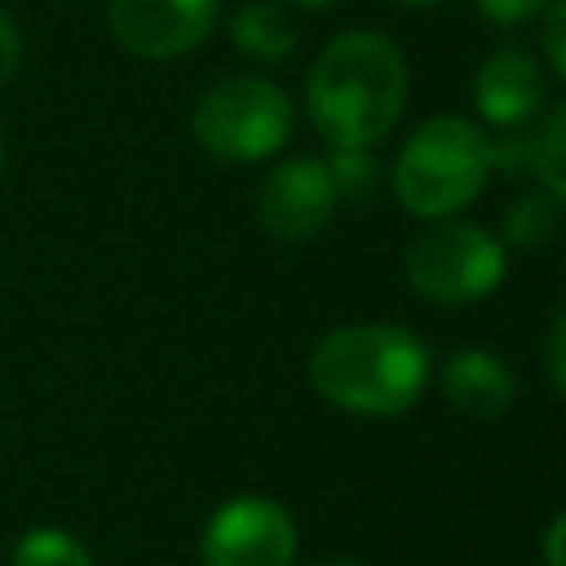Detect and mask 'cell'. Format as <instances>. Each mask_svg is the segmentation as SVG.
Here are the masks:
<instances>
[{"mask_svg": "<svg viewBox=\"0 0 566 566\" xmlns=\"http://www.w3.org/2000/svg\"><path fill=\"white\" fill-rule=\"evenodd\" d=\"M531 172L539 177V190L566 203V102L548 106L531 128Z\"/></svg>", "mask_w": 566, "mask_h": 566, "instance_id": "12", "label": "cell"}, {"mask_svg": "<svg viewBox=\"0 0 566 566\" xmlns=\"http://www.w3.org/2000/svg\"><path fill=\"white\" fill-rule=\"evenodd\" d=\"M292 4H301V9H332V4H340V0H292Z\"/></svg>", "mask_w": 566, "mask_h": 566, "instance_id": "22", "label": "cell"}, {"mask_svg": "<svg viewBox=\"0 0 566 566\" xmlns=\"http://www.w3.org/2000/svg\"><path fill=\"white\" fill-rule=\"evenodd\" d=\"M442 394L460 416L495 420L509 411L517 385H513V371L504 358H495L486 349H460L442 367Z\"/></svg>", "mask_w": 566, "mask_h": 566, "instance_id": "10", "label": "cell"}, {"mask_svg": "<svg viewBox=\"0 0 566 566\" xmlns=\"http://www.w3.org/2000/svg\"><path fill=\"white\" fill-rule=\"evenodd\" d=\"M318 566H363V562H349V557H327V562H318Z\"/></svg>", "mask_w": 566, "mask_h": 566, "instance_id": "23", "label": "cell"}, {"mask_svg": "<svg viewBox=\"0 0 566 566\" xmlns=\"http://www.w3.org/2000/svg\"><path fill=\"white\" fill-rule=\"evenodd\" d=\"M429 380L424 345L385 323H354L327 332L310 349V385L340 411L354 416H398Z\"/></svg>", "mask_w": 566, "mask_h": 566, "instance_id": "2", "label": "cell"}, {"mask_svg": "<svg viewBox=\"0 0 566 566\" xmlns=\"http://www.w3.org/2000/svg\"><path fill=\"white\" fill-rule=\"evenodd\" d=\"M0 164H4V146H0Z\"/></svg>", "mask_w": 566, "mask_h": 566, "instance_id": "25", "label": "cell"}, {"mask_svg": "<svg viewBox=\"0 0 566 566\" xmlns=\"http://www.w3.org/2000/svg\"><path fill=\"white\" fill-rule=\"evenodd\" d=\"M230 44L256 62H283L296 49V22L274 0H248L230 18Z\"/></svg>", "mask_w": 566, "mask_h": 566, "instance_id": "11", "label": "cell"}, {"mask_svg": "<svg viewBox=\"0 0 566 566\" xmlns=\"http://www.w3.org/2000/svg\"><path fill=\"white\" fill-rule=\"evenodd\" d=\"M305 106L332 146L380 142L407 106L402 49L380 31H345L327 40L305 75Z\"/></svg>", "mask_w": 566, "mask_h": 566, "instance_id": "1", "label": "cell"}, {"mask_svg": "<svg viewBox=\"0 0 566 566\" xmlns=\"http://www.w3.org/2000/svg\"><path fill=\"white\" fill-rule=\"evenodd\" d=\"M9 566H93V557L62 526H31L27 535H18Z\"/></svg>", "mask_w": 566, "mask_h": 566, "instance_id": "14", "label": "cell"}, {"mask_svg": "<svg viewBox=\"0 0 566 566\" xmlns=\"http://www.w3.org/2000/svg\"><path fill=\"white\" fill-rule=\"evenodd\" d=\"M473 4H478V13H482L486 22H495V27H517V22L535 18L548 0H473Z\"/></svg>", "mask_w": 566, "mask_h": 566, "instance_id": "18", "label": "cell"}, {"mask_svg": "<svg viewBox=\"0 0 566 566\" xmlns=\"http://www.w3.org/2000/svg\"><path fill=\"white\" fill-rule=\"evenodd\" d=\"M548 376H553V385L566 394V310L553 318V327H548Z\"/></svg>", "mask_w": 566, "mask_h": 566, "instance_id": "20", "label": "cell"}, {"mask_svg": "<svg viewBox=\"0 0 566 566\" xmlns=\"http://www.w3.org/2000/svg\"><path fill=\"white\" fill-rule=\"evenodd\" d=\"M491 164L504 168V172H531V124H517V128H504L500 142H491Z\"/></svg>", "mask_w": 566, "mask_h": 566, "instance_id": "17", "label": "cell"}, {"mask_svg": "<svg viewBox=\"0 0 566 566\" xmlns=\"http://www.w3.org/2000/svg\"><path fill=\"white\" fill-rule=\"evenodd\" d=\"M402 270L416 296L433 305H469L500 287L504 243L478 221L442 217V221H429V230L407 243Z\"/></svg>", "mask_w": 566, "mask_h": 566, "instance_id": "5", "label": "cell"}, {"mask_svg": "<svg viewBox=\"0 0 566 566\" xmlns=\"http://www.w3.org/2000/svg\"><path fill=\"white\" fill-rule=\"evenodd\" d=\"M557 221H562V203L548 190L522 195L504 212V239L500 243H509V248H544L557 234Z\"/></svg>", "mask_w": 566, "mask_h": 566, "instance_id": "13", "label": "cell"}, {"mask_svg": "<svg viewBox=\"0 0 566 566\" xmlns=\"http://www.w3.org/2000/svg\"><path fill=\"white\" fill-rule=\"evenodd\" d=\"M491 177V137L460 115L424 119L394 159V195L420 221L455 217Z\"/></svg>", "mask_w": 566, "mask_h": 566, "instance_id": "3", "label": "cell"}, {"mask_svg": "<svg viewBox=\"0 0 566 566\" xmlns=\"http://www.w3.org/2000/svg\"><path fill=\"white\" fill-rule=\"evenodd\" d=\"M292 97L261 75H230L217 80L190 115L195 142L226 159V164H256L283 150V142L292 137Z\"/></svg>", "mask_w": 566, "mask_h": 566, "instance_id": "4", "label": "cell"}, {"mask_svg": "<svg viewBox=\"0 0 566 566\" xmlns=\"http://www.w3.org/2000/svg\"><path fill=\"white\" fill-rule=\"evenodd\" d=\"M18 62H22V31H18V22L0 9V88L18 75Z\"/></svg>", "mask_w": 566, "mask_h": 566, "instance_id": "19", "label": "cell"}, {"mask_svg": "<svg viewBox=\"0 0 566 566\" xmlns=\"http://www.w3.org/2000/svg\"><path fill=\"white\" fill-rule=\"evenodd\" d=\"M473 106L495 128L531 124L544 106V71L522 49H495L473 75Z\"/></svg>", "mask_w": 566, "mask_h": 566, "instance_id": "9", "label": "cell"}, {"mask_svg": "<svg viewBox=\"0 0 566 566\" xmlns=\"http://www.w3.org/2000/svg\"><path fill=\"white\" fill-rule=\"evenodd\" d=\"M323 164H327V177L336 186V199H349L354 208L367 203L380 186V164H376L371 146H332V155Z\"/></svg>", "mask_w": 566, "mask_h": 566, "instance_id": "15", "label": "cell"}, {"mask_svg": "<svg viewBox=\"0 0 566 566\" xmlns=\"http://www.w3.org/2000/svg\"><path fill=\"white\" fill-rule=\"evenodd\" d=\"M111 35L146 62H168L199 49L217 22V0H111Z\"/></svg>", "mask_w": 566, "mask_h": 566, "instance_id": "8", "label": "cell"}, {"mask_svg": "<svg viewBox=\"0 0 566 566\" xmlns=\"http://www.w3.org/2000/svg\"><path fill=\"white\" fill-rule=\"evenodd\" d=\"M539 13H544V22H539V49H544L548 66L566 80V0H548Z\"/></svg>", "mask_w": 566, "mask_h": 566, "instance_id": "16", "label": "cell"}, {"mask_svg": "<svg viewBox=\"0 0 566 566\" xmlns=\"http://www.w3.org/2000/svg\"><path fill=\"white\" fill-rule=\"evenodd\" d=\"M398 4H411V9H420V4H438V0H398Z\"/></svg>", "mask_w": 566, "mask_h": 566, "instance_id": "24", "label": "cell"}, {"mask_svg": "<svg viewBox=\"0 0 566 566\" xmlns=\"http://www.w3.org/2000/svg\"><path fill=\"white\" fill-rule=\"evenodd\" d=\"M296 522L265 495L226 500L199 535V566H292Z\"/></svg>", "mask_w": 566, "mask_h": 566, "instance_id": "6", "label": "cell"}, {"mask_svg": "<svg viewBox=\"0 0 566 566\" xmlns=\"http://www.w3.org/2000/svg\"><path fill=\"white\" fill-rule=\"evenodd\" d=\"M544 566H566V513H557L544 535Z\"/></svg>", "mask_w": 566, "mask_h": 566, "instance_id": "21", "label": "cell"}, {"mask_svg": "<svg viewBox=\"0 0 566 566\" xmlns=\"http://www.w3.org/2000/svg\"><path fill=\"white\" fill-rule=\"evenodd\" d=\"M336 186L323 159H283L256 186V221L279 243H310L336 212Z\"/></svg>", "mask_w": 566, "mask_h": 566, "instance_id": "7", "label": "cell"}]
</instances>
